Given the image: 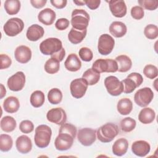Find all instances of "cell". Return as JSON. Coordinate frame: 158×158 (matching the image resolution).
<instances>
[{
	"instance_id": "32",
	"label": "cell",
	"mask_w": 158,
	"mask_h": 158,
	"mask_svg": "<svg viewBox=\"0 0 158 158\" xmlns=\"http://www.w3.org/2000/svg\"><path fill=\"white\" fill-rule=\"evenodd\" d=\"M30 104L34 107H40L42 106L45 101L44 94L40 90L33 91L30 96Z\"/></svg>"
},
{
	"instance_id": "23",
	"label": "cell",
	"mask_w": 158,
	"mask_h": 158,
	"mask_svg": "<svg viewBox=\"0 0 158 158\" xmlns=\"http://www.w3.org/2000/svg\"><path fill=\"white\" fill-rule=\"evenodd\" d=\"M128 148V142L123 138L117 139L112 145V152L117 156H122L126 154Z\"/></svg>"
},
{
	"instance_id": "33",
	"label": "cell",
	"mask_w": 158,
	"mask_h": 158,
	"mask_svg": "<svg viewBox=\"0 0 158 158\" xmlns=\"http://www.w3.org/2000/svg\"><path fill=\"white\" fill-rule=\"evenodd\" d=\"M20 2L19 0H6L4 2V9L9 15L17 14L20 9Z\"/></svg>"
},
{
	"instance_id": "34",
	"label": "cell",
	"mask_w": 158,
	"mask_h": 158,
	"mask_svg": "<svg viewBox=\"0 0 158 158\" xmlns=\"http://www.w3.org/2000/svg\"><path fill=\"white\" fill-rule=\"evenodd\" d=\"M48 99L52 104H59L62 99V93L61 91L57 88L51 89L48 94Z\"/></svg>"
},
{
	"instance_id": "10",
	"label": "cell",
	"mask_w": 158,
	"mask_h": 158,
	"mask_svg": "<svg viewBox=\"0 0 158 158\" xmlns=\"http://www.w3.org/2000/svg\"><path fill=\"white\" fill-rule=\"evenodd\" d=\"M104 85L109 94L114 96H119L123 93V86L116 77L109 76L104 80Z\"/></svg>"
},
{
	"instance_id": "12",
	"label": "cell",
	"mask_w": 158,
	"mask_h": 158,
	"mask_svg": "<svg viewBox=\"0 0 158 158\" xmlns=\"http://www.w3.org/2000/svg\"><path fill=\"white\" fill-rule=\"evenodd\" d=\"M88 83L83 78H76L70 84V90L72 96L76 98H81L86 93L88 89Z\"/></svg>"
},
{
	"instance_id": "22",
	"label": "cell",
	"mask_w": 158,
	"mask_h": 158,
	"mask_svg": "<svg viewBox=\"0 0 158 158\" xmlns=\"http://www.w3.org/2000/svg\"><path fill=\"white\" fill-rule=\"evenodd\" d=\"M64 65L67 70L77 72L81 69V62L75 54L72 53L67 56L64 62Z\"/></svg>"
},
{
	"instance_id": "9",
	"label": "cell",
	"mask_w": 158,
	"mask_h": 158,
	"mask_svg": "<svg viewBox=\"0 0 158 158\" xmlns=\"http://www.w3.org/2000/svg\"><path fill=\"white\" fill-rule=\"evenodd\" d=\"M154 93L152 89L148 87H144L138 89L134 96L135 103L141 107L147 106L152 100Z\"/></svg>"
},
{
	"instance_id": "31",
	"label": "cell",
	"mask_w": 158,
	"mask_h": 158,
	"mask_svg": "<svg viewBox=\"0 0 158 158\" xmlns=\"http://www.w3.org/2000/svg\"><path fill=\"white\" fill-rule=\"evenodd\" d=\"M82 78L85 80L88 85L96 84L100 79V73L94 70L92 68L86 70L83 74Z\"/></svg>"
},
{
	"instance_id": "30",
	"label": "cell",
	"mask_w": 158,
	"mask_h": 158,
	"mask_svg": "<svg viewBox=\"0 0 158 158\" xmlns=\"http://www.w3.org/2000/svg\"><path fill=\"white\" fill-rule=\"evenodd\" d=\"M0 125L2 131L9 133L15 130L17 126V123L15 120L12 117L7 115L1 118Z\"/></svg>"
},
{
	"instance_id": "1",
	"label": "cell",
	"mask_w": 158,
	"mask_h": 158,
	"mask_svg": "<svg viewBox=\"0 0 158 158\" xmlns=\"http://www.w3.org/2000/svg\"><path fill=\"white\" fill-rule=\"evenodd\" d=\"M77 128L71 123L62 124L59 130V135L54 141L57 150L63 151L71 148L77 135Z\"/></svg>"
},
{
	"instance_id": "15",
	"label": "cell",
	"mask_w": 158,
	"mask_h": 158,
	"mask_svg": "<svg viewBox=\"0 0 158 158\" xmlns=\"http://www.w3.org/2000/svg\"><path fill=\"white\" fill-rule=\"evenodd\" d=\"M47 120L58 125H62L67 120V115L65 110L61 107H56L50 109L46 114Z\"/></svg>"
},
{
	"instance_id": "29",
	"label": "cell",
	"mask_w": 158,
	"mask_h": 158,
	"mask_svg": "<svg viewBox=\"0 0 158 158\" xmlns=\"http://www.w3.org/2000/svg\"><path fill=\"white\" fill-rule=\"evenodd\" d=\"M87 30L80 31L72 28L68 34V39L72 44H77L81 43L85 38Z\"/></svg>"
},
{
	"instance_id": "50",
	"label": "cell",
	"mask_w": 158,
	"mask_h": 158,
	"mask_svg": "<svg viewBox=\"0 0 158 158\" xmlns=\"http://www.w3.org/2000/svg\"><path fill=\"white\" fill-rule=\"evenodd\" d=\"M1 99H2L6 94V89L2 84H1Z\"/></svg>"
},
{
	"instance_id": "44",
	"label": "cell",
	"mask_w": 158,
	"mask_h": 158,
	"mask_svg": "<svg viewBox=\"0 0 158 158\" xmlns=\"http://www.w3.org/2000/svg\"><path fill=\"white\" fill-rule=\"evenodd\" d=\"M69 24L70 22L67 19L60 18L56 21L55 23V27L57 30L62 31L67 29L69 27Z\"/></svg>"
},
{
	"instance_id": "13",
	"label": "cell",
	"mask_w": 158,
	"mask_h": 158,
	"mask_svg": "<svg viewBox=\"0 0 158 158\" xmlns=\"http://www.w3.org/2000/svg\"><path fill=\"white\" fill-rule=\"evenodd\" d=\"M78 141L85 146L92 145L96 139V131L90 128L80 129L77 133Z\"/></svg>"
},
{
	"instance_id": "45",
	"label": "cell",
	"mask_w": 158,
	"mask_h": 158,
	"mask_svg": "<svg viewBox=\"0 0 158 158\" xmlns=\"http://www.w3.org/2000/svg\"><path fill=\"white\" fill-rule=\"evenodd\" d=\"M1 69H6L9 68L11 64V59L7 55L4 54H1Z\"/></svg>"
},
{
	"instance_id": "19",
	"label": "cell",
	"mask_w": 158,
	"mask_h": 158,
	"mask_svg": "<svg viewBox=\"0 0 158 158\" xmlns=\"http://www.w3.org/2000/svg\"><path fill=\"white\" fill-rule=\"evenodd\" d=\"M15 146L20 153L27 154L32 149L31 140L27 135H21L17 138Z\"/></svg>"
},
{
	"instance_id": "2",
	"label": "cell",
	"mask_w": 158,
	"mask_h": 158,
	"mask_svg": "<svg viewBox=\"0 0 158 158\" xmlns=\"http://www.w3.org/2000/svg\"><path fill=\"white\" fill-rule=\"evenodd\" d=\"M52 130L46 125H40L35 128V143L40 148H46L51 141Z\"/></svg>"
},
{
	"instance_id": "3",
	"label": "cell",
	"mask_w": 158,
	"mask_h": 158,
	"mask_svg": "<svg viewBox=\"0 0 158 158\" xmlns=\"http://www.w3.org/2000/svg\"><path fill=\"white\" fill-rule=\"evenodd\" d=\"M89 22V15L83 9H74L72 12L71 25L75 30L83 31L86 30Z\"/></svg>"
},
{
	"instance_id": "35",
	"label": "cell",
	"mask_w": 158,
	"mask_h": 158,
	"mask_svg": "<svg viewBox=\"0 0 158 158\" xmlns=\"http://www.w3.org/2000/svg\"><path fill=\"white\" fill-rule=\"evenodd\" d=\"M44 70L49 74H54L58 72L60 68V62L54 58L49 59L44 64Z\"/></svg>"
},
{
	"instance_id": "46",
	"label": "cell",
	"mask_w": 158,
	"mask_h": 158,
	"mask_svg": "<svg viewBox=\"0 0 158 158\" xmlns=\"http://www.w3.org/2000/svg\"><path fill=\"white\" fill-rule=\"evenodd\" d=\"M85 2L89 9L91 10H95L99 7L101 3V1L100 0H86L85 1Z\"/></svg>"
},
{
	"instance_id": "49",
	"label": "cell",
	"mask_w": 158,
	"mask_h": 158,
	"mask_svg": "<svg viewBox=\"0 0 158 158\" xmlns=\"http://www.w3.org/2000/svg\"><path fill=\"white\" fill-rule=\"evenodd\" d=\"M46 0H31L30 3L33 7L36 9H41L46 4Z\"/></svg>"
},
{
	"instance_id": "7",
	"label": "cell",
	"mask_w": 158,
	"mask_h": 158,
	"mask_svg": "<svg viewBox=\"0 0 158 158\" xmlns=\"http://www.w3.org/2000/svg\"><path fill=\"white\" fill-rule=\"evenodd\" d=\"M121 81L123 86V92L126 94H130L142 84L143 78L140 73L133 72Z\"/></svg>"
},
{
	"instance_id": "24",
	"label": "cell",
	"mask_w": 158,
	"mask_h": 158,
	"mask_svg": "<svg viewBox=\"0 0 158 158\" xmlns=\"http://www.w3.org/2000/svg\"><path fill=\"white\" fill-rule=\"evenodd\" d=\"M109 31L114 37L121 38L127 33V28L124 23L120 21H114L110 25Z\"/></svg>"
},
{
	"instance_id": "11",
	"label": "cell",
	"mask_w": 158,
	"mask_h": 158,
	"mask_svg": "<svg viewBox=\"0 0 158 158\" xmlns=\"http://www.w3.org/2000/svg\"><path fill=\"white\" fill-rule=\"evenodd\" d=\"M115 45L114 39L109 35L105 33L101 35L98 40V52L104 56L109 54L113 50Z\"/></svg>"
},
{
	"instance_id": "36",
	"label": "cell",
	"mask_w": 158,
	"mask_h": 158,
	"mask_svg": "<svg viewBox=\"0 0 158 158\" xmlns=\"http://www.w3.org/2000/svg\"><path fill=\"white\" fill-rule=\"evenodd\" d=\"M13 145L12 137L7 134L0 135V149L2 152H7L11 149Z\"/></svg>"
},
{
	"instance_id": "4",
	"label": "cell",
	"mask_w": 158,
	"mask_h": 158,
	"mask_svg": "<svg viewBox=\"0 0 158 158\" xmlns=\"http://www.w3.org/2000/svg\"><path fill=\"white\" fill-rule=\"evenodd\" d=\"M118 126L113 123H107L99 127L96 132L98 139L102 143H109L118 134Z\"/></svg>"
},
{
	"instance_id": "27",
	"label": "cell",
	"mask_w": 158,
	"mask_h": 158,
	"mask_svg": "<svg viewBox=\"0 0 158 158\" xmlns=\"http://www.w3.org/2000/svg\"><path fill=\"white\" fill-rule=\"evenodd\" d=\"M118 65L119 72H127L130 70L132 66V61L131 59L126 55H120L116 57L115 60Z\"/></svg>"
},
{
	"instance_id": "14",
	"label": "cell",
	"mask_w": 158,
	"mask_h": 158,
	"mask_svg": "<svg viewBox=\"0 0 158 158\" xmlns=\"http://www.w3.org/2000/svg\"><path fill=\"white\" fill-rule=\"evenodd\" d=\"M7 86L12 91L22 90L25 84V75L23 72L19 71L7 80Z\"/></svg>"
},
{
	"instance_id": "42",
	"label": "cell",
	"mask_w": 158,
	"mask_h": 158,
	"mask_svg": "<svg viewBox=\"0 0 158 158\" xmlns=\"http://www.w3.org/2000/svg\"><path fill=\"white\" fill-rule=\"evenodd\" d=\"M19 129L23 133H30L33 131L34 125L31 121L25 120L20 122Z\"/></svg>"
},
{
	"instance_id": "28",
	"label": "cell",
	"mask_w": 158,
	"mask_h": 158,
	"mask_svg": "<svg viewBox=\"0 0 158 158\" xmlns=\"http://www.w3.org/2000/svg\"><path fill=\"white\" fill-rule=\"evenodd\" d=\"M117 109L118 113L121 115H128L133 109L132 101L127 98H122L118 101L117 105Z\"/></svg>"
},
{
	"instance_id": "37",
	"label": "cell",
	"mask_w": 158,
	"mask_h": 158,
	"mask_svg": "<svg viewBox=\"0 0 158 158\" xmlns=\"http://www.w3.org/2000/svg\"><path fill=\"white\" fill-rule=\"evenodd\" d=\"M120 128L124 132H130L133 130L136 125V120L131 117H125L120 121Z\"/></svg>"
},
{
	"instance_id": "43",
	"label": "cell",
	"mask_w": 158,
	"mask_h": 158,
	"mask_svg": "<svg viewBox=\"0 0 158 158\" xmlns=\"http://www.w3.org/2000/svg\"><path fill=\"white\" fill-rule=\"evenodd\" d=\"M144 10L143 9L139 6H133L131 9V17L136 20H140L144 17Z\"/></svg>"
},
{
	"instance_id": "8",
	"label": "cell",
	"mask_w": 158,
	"mask_h": 158,
	"mask_svg": "<svg viewBox=\"0 0 158 158\" xmlns=\"http://www.w3.org/2000/svg\"><path fill=\"white\" fill-rule=\"evenodd\" d=\"M24 28L23 20L17 17L9 19L4 25L3 30L9 36H15L22 31Z\"/></svg>"
},
{
	"instance_id": "40",
	"label": "cell",
	"mask_w": 158,
	"mask_h": 158,
	"mask_svg": "<svg viewBox=\"0 0 158 158\" xmlns=\"http://www.w3.org/2000/svg\"><path fill=\"white\" fill-rule=\"evenodd\" d=\"M138 4L143 9L149 10H154L158 7V1L153 0H138Z\"/></svg>"
},
{
	"instance_id": "21",
	"label": "cell",
	"mask_w": 158,
	"mask_h": 158,
	"mask_svg": "<svg viewBox=\"0 0 158 158\" xmlns=\"http://www.w3.org/2000/svg\"><path fill=\"white\" fill-rule=\"evenodd\" d=\"M56 18V12L50 8H46L41 10L38 15V20L45 25H52Z\"/></svg>"
},
{
	"instance_id": "25",
	"label": "cell",
	"mask_w": 158,
	"mask_h": 158,
	"mask_svg": "<svg viewBox=\"0 0 158 158\" xmlns=\"http://www.w3.org/2000/svg\"><path fill=\"white\" fill-rule=\"evenodd\" d=\"M3 107L4 110L8 113H15L18 111L20 107L19 101L15 96H9L4 101Z\"/></svg>"
},
{
	"instance_id": "38",
	"label": "cell",
	"mask_w": 158,
	"mask_h": 158,
	"mask_svg": "<svg viewBox=\"0 0 158 158\" xmlns=\"http://www.w3.org/2000/svg\"><path fill=\"white\" fill-rule=\"evenodd\" d=\"M145 36L149 40H154L158 36V28L153 24H149L144 29Z\"/></svg>"
},
{
	"instance_id": "47",
	"label": "cell",
	"mask_w": 158,
	"mask_h": 158,
	"mask_svg": "<svg viewBox=\"0 0 158 158\" xmlns=\"http://www.w3.org/2000/svg\"><path fill=\"white\" fill-rule=\"evenodd\" d=\"M51 4L57 9H63L64 8L67 3L66 0H51Z\"/></svg>"
},
{
	"instance_id": "39",
	"label": "cell",
	"mask_w": 158,
	"mask_h": 158,
	"mask_svg": "<svg viewBox=\"0 0 158 158\" xmlns=\"http://www.w3.org/2000/svg\"><path fill=\"white\" fill-rule=\"evenodd\" d=\"M143 73L147 78L149 79H154L157 77V68L156 66L152 64L146 65L143 69Z\"/></svg>"
},
{
	"instance_id": "41",
	"label": "cell",
	"mask_w": 158,
	"mask_h": 158,
	"mask_svg": "<svg viewBox=\"0 0 158 158\" xmlns=\"http://www.w3.org/2000/svg\"><path fill=\"white\" fill-rule=\"evenodd\" d=\"M78 54L80 59L85 62L91 61L93 57V54L92 51L87 47L81 48L79 50Z\"/></svg>"
},
{
	"instance_id": "18",
	"label": "cell",
	"mask_w": 158,
	"mask_h": 158,
	"mask_svg": "<svg viewBox=\"0 0 158 158\" xmlns=\"http://www.w3.org/2000/svg\"><path fill=\"white\" fill-rule=\"evenodd\" d=\"M151 150L149 143L144 140H138L133 143L131 151L139 157H144L149 154Z\"/></svg>"
},
{
	"instance_id": "26",
	"label": "cell",
	"mask_w": 158,
	"mask_h": 158,
	"mask_svg": "<svg viewBox=\"0 0 158 158\" xmlns=\"http://www.w3.org/2000/svg\"><path fill=\"white\" fill-rule=\"evenodd\" d=\"M156 117V113L150 107H144L141 110L138 114V120L143 124L152 123Z\"/></svg>"
},
{
	"instance_id": "16",
	"label": "cell",
	"mask_w": 158,
	"mask_h": 158,
	"mask_svg": "<svg viewBox=\"0 0 158 158\" xmlns=\"http://www.w3.org/2000/svg\"><path fill=\"white\" fill-rule=\"evenodd\" d=\"M109 9L112 15L118 18L124 17L127 14V6L124 1L111 0L109 1Z\"/></svg>"
},
{
	"instance_id": "5",
	"label": "cell",
	"mask_w": 158,
	"mask_h": 158,
	"mask_svg": "<svg viewBox=\"0 0 158 158\" xmlns=\"http://www.w3.org/2000/svg\"><path fill=\"white\" fill-rule=\"evenodd\" d=\"M62 41L57 38H49L40 44V50L44 55H52L62 49Z\"/></svg>"
},
{
	"instance_id": "6",
	"label": "cell",
	"mask_w": 158,
	"mask_h": 158,
	"mask_svg": "<svg viewBox=\"0 0 158 158\" xmlns=\"http://www.w3.org/2000/svg\"><path fill=\"white\" fill-rule=\"evenodd\" d=\"M92 69L99 73L107 72L114 73L118 70V65L115 60L111 59H99L94 62Z\"/></svg>"
},
{
	"instance_id": "48",
	"label": "cell",
	"mask_w": 158,
	"mask_h": 158,
	"mask_svg": "<svg viewBox=\"0 0 158 158\" xmlns=\"http://www.w3.org/2000/svg\"><path fill=\"white\" fill-rule=\"evenodd\" d=\"M65 56V49L64 48H62V49L60 51H59L58 52H57L56 54L51 55V57L56 59L59 62H61L63 60Z\"/></svg>"
},
{
	"instance_id": "51",
	"label": "cell",
	"mask_w": 158,
	"mask_h": 158,
	"mask_svg": "<svg viewBox=\"0 0 158 158\" xmlns=\"http://www.w3.org/2000/svg\"><path fill=\"white\" fill-rule=\"evenodd\" d=\"M73 2L77 6H83L85 4V1H73Z\"/></svg>"
},
{
	"instance_id": "20",
	"label": "cell",
	"mask_w": 158,
	"mask_h": 158,
	"mask_svg": "<svg viewBox=\"0 0 158 158\" xmlns=\"http://www.w3.org/2000/svg\"><path fill=\"white\" fill-rule=\"evenodd\" d=\"M44 33V30L41 26L38 24H33L28 28L26 36L31 41H36L43 36Z\"/></svg>"
},
{
	"instance_id": "17",
	"label": "cell",
	"mask_w": 158,
	"mask_h": 158,
	"mask_svg": "<svg viewBox=\"0 0 158 158\" xmlns=\"http://www.w3.org/2000/svg\"><path fill=\"white\" fill-rule=\"evenodd\" d=\"M31 54L30 48L25 45L17 47L14 51L15 60L21 64H26L29 62L31 58Z\"/></svg>"
}]
</instances>
